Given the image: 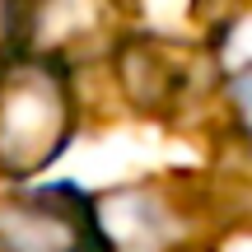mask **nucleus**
<instances>
[{
    "mask_svg": "<svg viewBox=\"0 0 252 252\" xmlns=\"http://www.w3.org/2000/svg\"><path fill=\"white\" fill-rule=\"evenodd\" d=\"M19 33V0H0V56Z\"/></svg>",
    "mask_w": 252,
    "mask_h": 252,
    "instance_id": "obj_4",
    "label": "nucleus"
},
{
    "mask_svg": "<svg viewBox=\"0 0 252 252\" xmlns=\"http://www.w3.org/2000/svg\"><path fill=\"white\" fill-rule=\"evenodd\" d=\"M117 75H122L126 98H131L135 108H150V112L168 108V103L182 94V84H187V70H182L178 47L154 42V37H135V42L122 47Z\"/></svg>",
    "mask_w": 252,
    "mask_h": 252,
    "instance_id": "obj_3",
    "label": "nucleus"
},
{
    "mask_svg": "<svg viewBox=\"0 0 252 252\" xmlns=\"http://www.w3.org/2000/svg\"><path fill=\"white\" fill-rule=\"evenodd\" d=\"M75 131L70 75L52 56H14L0 65V173L33 178Z\"/></svg>",
    "mask_w": 252,
    "mask_h": 252,
    "instance_id": "obj_1",
    "label": "nucleus"
},
{
    "mask_svg": "<svg viewBox=\"0 0 252 252\" xmlns=\"http://www.w3.org/2000/svg\"><path fill=\"white\" fill-rule=\"evenodd\" d=\"M0 252H112L89 201L70 187L0 196Z\"/></svg>",
    "mask_w": 252,
    "mask_h": 252,
    "instance_id": "obj_2",
    "label": "nucleus"
}]
</instances>
